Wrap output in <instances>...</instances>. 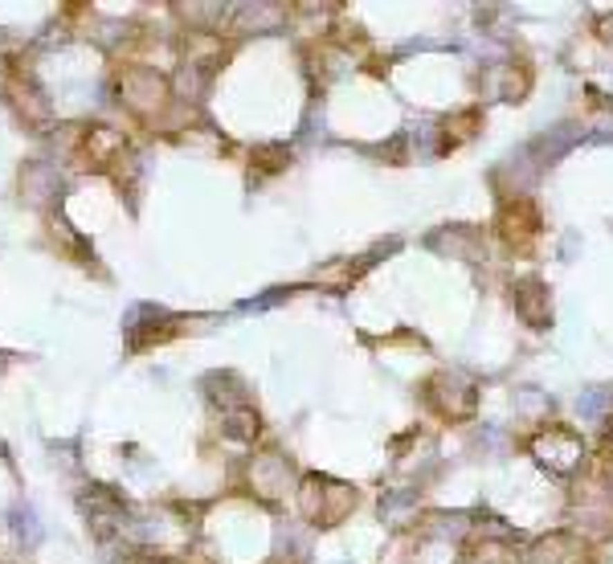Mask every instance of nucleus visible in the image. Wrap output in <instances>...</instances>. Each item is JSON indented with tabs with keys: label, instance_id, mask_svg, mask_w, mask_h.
Masks as SVG:
<instances>
[{
	"label": "nucleus",
	"instance_id": "1",
	"mask_svg": "<svg viewBox=\"0 0 613 564\" xmlns=\"http://www.w3.org/2000/svg\"><path fill=\"white\" fill-rule=\"evenodd\" d=\"M531 450L544 458V466H552V471H572L576 462H580V442L572 430L565 426H548L544 434L531 442Z\"/></svg>",
	"mask_w": 613,
	"mask_h": 564
}]
</instances>
